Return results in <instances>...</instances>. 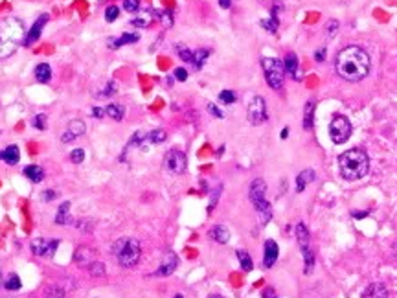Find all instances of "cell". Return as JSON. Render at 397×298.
Instances as JSON below:
<instances>
[{
	"label": "cell",
	"instance_id": "9a60e30c",
	"mask_svg": "<svg viewBox=\"0 0 397 298\" xmlns=\"http://www.w3.org/2000/svg\"><path fill=\"white\" fill-rule=\"evenodd\" d=\"M177 265H179L177 254H175V252H166V256H164V260H162V265L158 267V271L155 274H157V276H169V274L177 269Z\"/></svg>",
	"mask_w": 397,
	"mask_h": 298
},
{
	"label": "cell",
	"instance_id": "7402d4cb",
	"mask_svg": "<svg viewBox=\"0 0 397 298\" xmlns=\"http://www.w3.org/2000/svg\"><path fill=\"white\" fill-rule=\"evenodd\" d=\"M74 260H76V263H79V265H83V267H89L92 263V250L87 249V247H79L78 250H76V256H74Z\"/></svg>",
	"mask_w": 397,
	"mask_h": 298
},
{
	"label": "cell",
	"instance_id": "8fae6325",
	"mask_svg": "<svg viewBox=\"0 0 397 298\" xmlns=\"http://www.w3.org/2000/svg\"><path fill=\"white\" fill-rule=\"evenodd\" d=\"M59 247L57 239H46V237H35L31 241V250L37 256H52Z\"/></svg>",
	"mask_w": 397,
	"mask_h": 298
},
{
	"label": "cell",
	"instance_id": "83f0119b",
	"mask_svg": "<svg viewBox=\"0 0 397 298\" xmlns=\"http://www.w3.org/2000/svg\"><path fill=\"white\" fill-rule=\"evenodd\" d=\"M24 175L30 179L31 183H41L42 179H44V171H42L39 166H26Z\"/></svg>",
	"mask_w": 397,
	"mask_h": 298
},
{
	"label": "cell",
	"instance_id": "6da1fadb",
	"mask_svg": "<svg viewBox=\"0 0 397 298\" xmlns=\"http://www.w3.org/2000/svg\"><path fill=\"white\" fill-rule=\"evenodd\" d=\"M370 55L366 50H362L361 46H346L337 54V61H335V70L344 81L349 83H357L368 76L370 72Z\"/></svg>",
	"mask_w": 397,
	"mask_h": 298
},
{
	"label": "cell",
	"instance_id": "3957f363",
	"mask_svg": "<svg viewBox=\"0 0 397 298\" xmlns=\"http://www.w3.org/2000/svg\"><path fill=\"white\" fill-rule=\"evenodd\" d=\"M24 43V24L15 17H9L0 22V59H6L18 44Z\"/></svg>",
	"mask_w": 397,
	"mask_h": 298
},
{
	"label": "cell",
	"instance_id": "4316f807",
	"mask_svg": "<svg viewBox=\"0 0 397 298\" xmlns=\"http://www.w3.org/2000/svg\"><path fill=\"white\" fill-rule=\"evenodd\" d=\"M105 112H107V116L110 120L120 122L121 118H123V114H125V109H123V105H120V103H110V105H107Z\"/></svg>",
	"mask_w": 397,
	"mask_h": 298
},
{
	"label": "cell",
	"instance_id": "bcb514c9",
	"mask_svg": "<svg viewBox=\"0 0 397 298\" xmlns=\"http://www.w3.org/2000/svg\"><path fill=\"white\" fill-rule=\"evenodd\" d=\"M105 114H107V112H105V109H101V107H94V109H92V116H94V118H99V120H101Z\"/></svg>",
	"mask_w": 397,
	"mask_h": 298
},
{
	"label": "cell",
	"instance_id": "e0dca14e",
	"mask_svg": "<svg viewBox=\"0 0 397 298\" xmlns=\"http://www.w3.org/2000/svg\"><path fill=\"white\" fill-rule=\"evenodd\" d=\"M283 67H285V72L289 74L291 78L298 79V57H296L295 52H289V54L285 55V61H283Z\"/></svg>",
	"mask_w": 397,
	"mask_h": 298
},
{
	"label": "cell",
	"instance_id": "484cf974",
	"mask_svg": "<svg viewBox=\"0 0 397 298\" xmlns=\"http://www.w3.org/2000/svg\"><path fill=\"white\" fill-rule=\"evenodd\" d=\"M314 107H316V101H314V99H309V101L305 103V110H303V129L313 127Z\"/></svg>",
	"mask_w": 397,
	"mask_h": 298
},
{
	"label": "cell",
	"instance_id": "5b68a950",
	"mask_svg": "<svg viewBox=\"0 0 397 298\" xmlns=\"http://www.w3.org/2000/svg\"><path fill=\"white\" fill-rule=\"evenodd\" d=\"M248 197L252 204L256 206L258 213L261 215L263 221L271 219V204L267 201V184H265L263 179H256L252 184H250V190H248Z\"/></svg>",
	"mask_w": 397,
	"mask_h": 298
},
{
	"label": "cell",
	"instance_id": "f546056e",
	"mask_svg": "<svg viewBox=\"0 0 397 298\" xmlns=\"http://www.w3.org/2000/svg\"><path fill=\"white\" fill-rule=\"evenodd\" d=\"M155 11H147V13H142V15H138V17H134L131 20V24L132 26H136V28H147V26L153 22V18L155 17H151Z\"/></svg>",
	"mask_w": 397,
	"mask_h": 298
},
{
	"label": "cell",
	"instance_id": "60d3db41",
	"mask_svg": "<svg viewBox=\"0 0 397 298\" xmlns=\"http://www.w3.org/2000/svg\"><path fill=\"white\" fill-rule=\"evenodd\" d=\"M123 9L129 13H134L140 9V0H123Z\"/></svg>",
	"mask_w": 397,
	"mask_h": 298
},
{
	"label": "cell",
	"instance_id": "f35d334b",
	"mask_svg": "<svg viewBox=\"0 0 397 298\" xmlns=\"http://www.w3.org/2000/svg\"><path fill=\"white\" fill-rule=\"evenodd\" d=\"M118 15H120V7L118 6H108L105 9V20L107 22H114L116 18H118Z\"/></svg>",
	"mask_w": 397,
	"mask_h": 298
},
{
	"label": "cell",
	"instance_id": "ffe728a7",
	"mask_svg": "<svg viewBox=\"0 0 397 298\" xmlns=\"http://www.w3.org/2000/svg\"><path fill=\"white\" fill-rule=\"evenodd\" d=\"M210 237L213 239V241H217V243H228L230 232H228V228H226V226L217 225V226H213V228L210 230Z\"/></svg>",
	"mask_w": 397,
	"mask_h": 298
},
{
	"label": "cell",
	"instance_id": "ba28073f",
	"mask_svg": "<svg viewBox=\"0 0 397 298\" xmlns=\"http://www.w3.org/2000/svg\"><path fill=\"white\" fill-rule=\"evenodd\" d=\"M296 239H298L300 249H301V252H303V260H305V274H309L311 273V269H313L314 258H313V250H311V247H309V241H311L309 230L305 228L303 223H298V225H296Z\"/></svg>",
	"mask_w": 397,
	"mask_h": 298
},
{
	"label": "cell",
	"instance_id": "c3c4849f",
	"mask_svg": "<svg viewBox=\"0 0 397 298\" xmlns=\"http://www.w3.org/2000/svg\"><path fill=\"white\" fill-rule=\"evenodd\" d=\"M55 197H57V194H55L54 190H46V192H44V199H46V201H52Z\"/></svg>",
	"mask_w": 397,
	"mask_h": 298
},
{
	"label": "cell",
	"instance_id": "2e32d148",
	"mask_svg": "<svg viewBox=\"0 0 397 298\" xmlns=\"http://www.w3.org/2000/svg\"><path fill=\"white\" fill-rule=\"evenodd\" d=\"M362 298H388V289L383 284H372L364 289Z\"/></svg>",
	"mask_w": 397,
	"mask_h": 298
},
{
	"label": "cell",
	"instance_id": "f5cc1de1",
	"mask_svg": "<svg viewBox=\"0 0 397 298\" xmlns=\"http://www.w3.org/2000/svg\"><path fill=\"white\" fill-rule=\"evenodd\" d=\"M210 298H224V297H221V295H211Z\"/></svg>",
	"mask_w": 397,
	"mask_h": 298
},
{
	"label": "cell",
	"instance_id": "4fadbf2b",
	"mask_svg": "<svg viewBox=\"0 0 397 298\" xmlns=\"http://www.w3.org/2000/svg\"><path fill=\"white\" fill-rule=\"evenodd\" d=\"M46 22H48V15H41V17L37 18L35 24L31 26L30 31H28L24 37L26 46H30V44H33L35 41H39V37H41V33H42V28L46 26Z\"/></svg>",
	"mask_w": 397,
	"mask_h": 298
},
{
	"label": "cell",
	"instance_id": "ee69618b",
	"mask_svg": "<svg viewBox=\"0 0 397 298\" xmlns=\"http://www.w3.org/2000/svg\"><path fill=\"white\" fill-rule=\"evenodd\" d=\"M46 298H65V291L61 287H50L46 291Z\"/></svg>",
	"mask_w": 397,
	"mask_h": 298
},
{
	"label": "cell",
	"instance_id": "7c38bea8",
	"mask_svg": "<svg viewBox=\"0 0 397 298\" xmlns=\"http://www.w3.org/2000/svg\"><path fill=\"white\" fill-rule=\"evenodd\" d=\"M85 131H87V127H85L83 120H70L66 131L63 133V136H61V142H63V144H68V142L79 138L81 134H85Z\"/></svg>",
	"mask_w": 397,
	"mask_h": 298
},
{
	"label": "cell",
	"instance_id": "cb8c5ba5",
	"mask_svg": "<svg viewBox=\"0 0 397 298\" xmlns=\"http://www.w3.org/2000/svg\"><path fill=\"white\" fill-rule=\"evenodd\" d=\"M35 79L39 81V83H48L50 79H52V68H50V65H46V63L37 65L35 67Z\"/></svg>",
	"mask_w": 397,
	"mask_h": 298
},
{
	"label": "cell",
	"instance_id": "603a6c76",
	"mask_svg": "<svg viewBox=\"0 0 397 298\" xmlns=\"http://www.w3.org/2000/svg\"><path fill=\"white\" fill-rule=\"evenodd\" d=\"M311 181H314V171L313 170L301 171L300 175L296 177V192H298V194H301V192L305 190L307 183H311Z\"/></svg>",
	"mask_w": 397,
	"mask_h": 298
},
{
	"label": "cell",
	"instance_id": "e575fe53",
	"mask_svg": "<svg viewBox=\"0 0 397 298\" xmlns=\"http://www.w3.org/2000/svg\"><path fill=\"white\" fill-rule=\"evenodd\" d=\"M4 287H6L7 291H18L22 287V284H20V278H18L17 274H9L6 278V282H4Z\"/></svg>",
	"mask_w": 397,
	"mask_h": 298
},
{
	"label": "cell",
	"instance_id": "7dc6e473",
	"mask_svg": "<svg viewBox=\"0 0 397 298\" xmlns=\"http://www.w3.org/2000/svg\"><path fill=\"white\" fill-rule=\"evenodd\" d=\"M208 110H210V112H211V114H213V116H217V118H223V116H224L223 112H221V110L217 109V107H215V105H213V103H208Z\"/></svg>",
	"mask_w": 397,
	"mask_h": 298
},
{
	"label": "cell",
	"instance_id": "f6af8a7d",
	"mask_svg": "<svg viewBox=\"0 0 397 298\" xmlns=\"http://www.w3.org/2000/svg\"><path fill=\"white\" fill-rule=\"evenodd\" d=\"M173 76H175V79H179V81H186L188 79V72L184 68H175Z\"/></svg>",
	"mask_w": 397,
	"mask_h": 298
},
{
	"label": "cell",
	"instance_id": "5bb4252c",
	"mask_svg": "<svg viewBox=\"0 0 397 298\" xmlns=\"http://www.w3.org/2000/svg\"><path fill=\"white\" fill-rule=\"evenodd\" d=\"M278 245L276 241H272V239H267L265 241V247H263V267L271 269L278 260Z\"/></svg>",
	"mask_w": 397,
	"mask_h": 298
},
{
	"label": "cell",
	"instance_id": "52a82bcc",
	"mask_svg": "<svg viewBox=\"0 0 397 298\" xmlns=\"http://www.w3.org/2000/svg\"><path fill=\"white\" fill-rule=\"evenodd\" d=\"M331 140L335 144H346L351 136V123L346 116H335L329 123Z\"/></svg>",
	"mask_w": 397,
	"mask_h": 298
},
{
	"label": "cell",
	"instance_id": "1f68e13d",
	"mask_svg": "<svg viewBox=\"0 0 397 298\" xmlns=\"http://www.w3.org/2000/svg\"><path fill=\"white\" fill-rule=\"evenodd\" d=\"M237 260H239V263H241V267H243V271H252V269H254L252 258L248 256L247 250H237Z\"/></svg>",
	"mask_w": 397,
	"mask_h": 298
},
{
	"label": "cell",
	"instance_id": "d6986e66",
	"mask_svg": "<svg viewBox=\"0 0 397 298\" xmlns=\"http://www.w3.org/2000/svg\"><path fill=\"white\" fill-rule=\"evenodd\" d=\"M0 158L9 166H15L18 162V158H20V153H18V147L17 146H7L4 151H0Z\"/></svg>",
	"mask_w": 397,
	"mask_h": 298
},
{
	"label": "cell",
	"instance_id": "f1b7e54d",
	"mask_svg": "<svg viewBox=\"0 0 397 298\" xmlns=\"http://www.w3.org/2000/svg\"><path fill=\"white\" fill-rule=\"evenodd\" d=\"M68 208H70V202H63V204H61L59 212L55 215V223H57V225H68V223L72 221V217L68 215Z\"/></svg>",
	"mask_w": 397,
	"mask_h": 298
},
{
	"label": "cell",
	"instance_id": "ac0fdd59",
	"mask_svg": "<svg viewBox=\"0 0 397 298\" xmlns=\"http://www.w3.org/2000/svg\"><path fill=\"white\" fill-rule=\"evenodd\" d=\"M138 39H140L138 33H123V35H121L120 39H108L107 44H108V48L116 50V48H120V46H123V44L136 43Z\"/></svg>",
	"mask_w": 397,
	"mask_h": 298
},
{
	"label": "cell",
	"instance_id": "8d00e7d4",
	"mask_svg": "<svg viewBox=\"0 0 397 298\" xmlns=\"http://www.w3.org/2000/svg\"><path fill=\"white\" fill-rule=\"evenodd\" d=\"M155 18H158L166 28L173 24V17H171V11H155Z\"/></svg>",
	"mask_w": 397,
	"mask_h": 298
},
{
	"label": "cell",
	"instance_id": "277c9868",
	"mask_svg": "<svg viewBox=\"0 0 397 298\" xmlns=\"http://www.w3.org/2000/svg\"><path fill=\"white\" fill-rule=\"evenodd\" d=\"M116 260L123 265V267H134L140 260V243L134 237H120L112 247Z\"/></svg>",
	"mask_w": 397,
	"mask_h": 298
},
{
	"label": "cell",
	"instance_id": "db71d44e",
	"mask_svg": "<svg viewBox=\"0 0 397 298\" xmlns=\"http://www.w3.org/2000/svg\"><path fill=\"white\" fill-rule=\"evenodd\" d=\"M175 298H184V297H182V295H177V297H175Z\"/></svg>",
	"mask_w": 397,
	"mask_h": 298
},
{
	"label": "cell",
	"instance_id": "9c48e42d",
	"mask_svg": "<svg viewBox=\"0 0 397 298\" xmlns=\"http://www.w3.org/2000/svg\"><path fill=\"white\" fill-rule=\"evenodd\" d=\"M247 116H248V122L252 123V125H261V123H265L267 120H269L267 103H265L263 98H261V96H254L252 99H250Z\"/></svg>",
	"mask_w": 397,
	"mask_h": 298
},
{
	"label": "cell",
	"instance_id": "ab89813d",
	"mask_svg": "<svg viewBox=\"0 0 397 298\" xmlns=\"http://www.w3.org/2000/svg\"><path fill=\"white\" fill-rule=\"evenodd\" d=\"M31 123H33V127H35V129H41V131H44V129H46V114L33 116Z\"/></svg>",
	"mask_w": 397,
	"mask_h": 298
},
{
	"label": "cell",
	"instance_id": "74e56055",
	"mask_svg": "<svg viewBox=\"0 0 397 298\" xmlns=\"http://www.w3.org/2000/svg\"><path fill=\"white\" fill-rule=\"evenodd\" d=\"M89 271L94 278H99V276H105V265L103 263H98V262H92L89 265Z\"/></svg>",
	"mask_w": 397,
	"mask_h": 298
},
{
	"label": "cell",
	"instance_id": "11a10c76",
	"mask_svg": "<svg viewBox=\"0 0 397 298\" xmlns=\"http://www.w3.org/2000/svg\"><path fill=\"white\" fill-rule=\"evenodd\" d=\"M0 282H2V273H0Z\"/></svg>",
	"mask_w": 397,
	"mask_h": 298
},
{
	"label": "cell",
	"instance_id": "816d5d0a",
	"mask_svg": "<svg viewBox=\"0 0 397 298\" xmlns=\"http://www.w3.org/2000/svg\"><path fill=\"white\" fill-rule=\"evenodd\" d=\"M287 136H289V129L285 127V129H283V131H282V138H287Z\"/></svg>",
	"mask_w": 397,
	"mask_h": 298
},
{
	"label": "cell",
	"instance_id": "30bf717a",
	"mask_svg": "<svg viewBox=\"0 0 397 298\" xmlns=\"http://www.w3.org/2000/svg\"><path fill=\"white\" fill-rule=\"evenodd\" d=\"M186 164H188V158L181 149H169V151L166 153V157H164V166H166V170L171 171V173H177V175L186 171Z\"/></svg>",
	"mask_w": 397,
	"mask_h": 298
},
{
	"label": "cell",
	"instance_id": "8992f818",
	"mask_svg": "<svg viewBox=\"0 0 397 298\" xmlns=\"http://www.w3.org/2000/svg\"><path fill=\"white\" fill-rule=\"evenodd\" d=\"M261 67H263L265 79L271 89L280 91L283 87V79H285V67L283 63L276 57H263L261 59Z\"/></svg>",
	"mask_w": 397,
	"mask_h": 298
},
{
	"label": "cell",
	"instance_id": "44dd1931",
	"mask_svg": "<svg viewBox=\"0 0 397 298\" xmlns=\"http://www.w3.org/2000/svg\"><path fill=\"white\" fill-rule=\"evenodd\" d=\"M166 138H168L166 131H162V129H157V131H151V133L145 134L144 140H142V144H140V146L144 147L145 144H162Z\"/></svg>",
	"mask_w": 397,
	"mask_h": 298
},
{
	"label": "cell",
	"instance_id": "f907efd6",
	"mask_svg": "<svg viewBox=\"0 0 397 298\" xmlns=\"http://www.w3.org/2000/svg\"><path fill=\"white\" fill-rule=\"evenodd\" d=\"M219 6L223 7V9H228L232 6V0H219Z\"/></svg>",
	"mask_w": 397,
	"mask_h": 298
},
{
	"label": "cell",
	"instance_id": "7bdbcfd3",
	"mask_svg": "<svg viewBox=\"0 0 397 298\" xmlns=\"http://www.w3.org/2000/svg\"><path fill=\"white\" fill-rule=\"evenodd\" d=\"M70 158H72L74 164H81V162L85 160V149H81V147L74 149V151L70 153Z\"/></svg>",
	"mask_w": 397,
	"mask_h": 298
},
{
	"label": "cell",
	"instance_id": "681fc988",
	"mask_svg": "<svg viewBox=\"0 0 397 298\" xmlns=\"http://www.w3.org/2000/svg\"><path fill=\"white\" fill-rule=\"evenodd\" d=\"M324 55H325V48H320L318 52H316V61L318 63L324 61Z\"/></svg>",
	"mask_w": 397,
	"mask_h": 298
},
{
	"label": "cell",
	"instance_id": "4dcf8cb0",
	"mask_svg": "<svg viewBox=\"0 0 397 298\" xmlns=\"http://www.w3.org/2000/svg\"><path fill=\"white\" fill-rule=\"evenodd\" d=\"M208 55H210V50H197V52H193V68L198 70V68H202V65L206 63L208 59Z\"/></svg>",
	"mask_w": 397,
	"mask_h": 298
},
{
	"label": "cell",
	"instance_id": "d590c367",
	"mask_svg": "<svg viewBox=\"0 0 397 298\" xmlns=\"http://www.w3.org/2000/svg\"><path fill=\"white\" fill-rule=\"evenodd\" d=\"M340 30V24H338V20H327L324 26V31H325V37L327 39H333V37L337 35V31Z\"/></svg>",
	"mask_w": 397,
	"mask_h": 298
},
{
	"label": "cell",
	"instance_id": "b9f144b4",
	"mask_svg": "<svg viewBox=\"0 0 397 298\" xmlns=\"http://www.w3.org/2000/svg\"><path fill=\"white\" fill-rule=\"evenodd\" d=\"M219 99L226 105H232L235 101V94L232 91H223L221 94H219Z\"/></svg>",
	"mask_w": 397,
	"mask_h": 298
},
{
	"label": "cell",
	"instance_id": "d6a6232c",
	"mask_svg": "<svg viewBox=\"0 0 397 298\" xmlns=\"http://www.w3.org/2000/svg\"><path fill=\"white\" fill-rule=\"evenodd\" d=\"M276 13H278V7H274V9H272V17L269 18V20H261V26H263L267 31H271V33H276V30H278Z\"/></svg>",
	"mask_w": 397,
	"mask_h": 298
},
{
	"label": "cell",
	"instance_id": "7a4b0ae2",
	"mask_svg": "<svg viewBox=\"0 0 397 298\" xmlns=\"http://www.w3.org/2000/svg\"><path fill=\"white\" fill-rule=\"evenodd\" d=\"M338 170L346 181H359L370 170V157L362 149H348L338 157Z\"/></svg>",
	"mask_w": 397,
	"mask_h": 298
},
{
	"label": "cell",
	"instance_id": "d4e9b609",
	"mask_svg": "<svg viewBox=\"0 0 397 298\" xmlns=\"http://www.w3.org/2000/svg\"><path fill=\"white\" fill-rule=\"evenodd\" d=\"M116 91H118V85H116L114 81H105L96 92H94V96L96 98H110L114 96Z\"/></svg>",
	"mask_w": 397,
	"mask_h": 298
},
{
	"label": "cell",
	"instance_id": "836d02e7",
	"mask_svg": "<svg viewBox=\"0 0 397 298\" xmlns=\"http://www.w3.org/2000/svg\"><path fill=\"white\" fill-rule=\"evenodd\" d=\"M175 50H177V54H179V57H181L182 61L190 63V65H193V52L188 46H184V44H177L175 46Z\"/></svg>",
	"mask_w": 397,
	"mask_h": 298
}]
</instances>
